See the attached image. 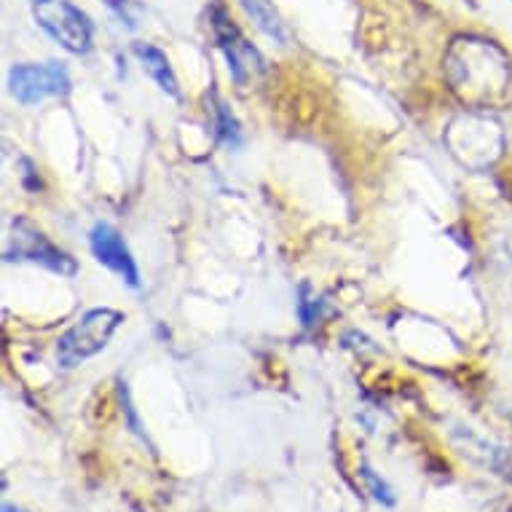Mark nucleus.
Listing matches in <instances>:
<instances>
[{
	"label": "nucleus",
	"instance_id": "f257e3e1",
	"mask_svg": "<svg viewBox=\"0 0 512 512\" xmlns=\"http://www.w3.org/2000/svg\"><path fill=\"white\" fill-rule=\"evenodd\" d=\"M445 76L459 100L475 108H494L510 100L512 59L499 43L462 35L445 51Z\"/></svg>",
	"mask_w": 512,
	"mask_h": 512
},
{
	"label": "nucleus",
	"instance_id": "f03ea898",
	"mask_svg": "<svg viewBox=\"0 0 512 512\" xmlns=\"http://www.w3.org/2000/svg\"><path fill=\"white\" fill-rule=\"evenodd\" d=\"M124 322V314L116 309H92L78 319L76 325L57 341V362L62 368H78L94 354H100L118 325Z\"/></svg>",
	"mask_w": 512,
	"mask_h": 512
},
{
	"label": "nucleus",
	"instance_id": "7ed1b4c3",
	"mask_svg": "<svg viewBox=\"0 0 512 512\" xmlns=\"http://www.w3.org/2000/svg\"><path fill=\"white\" fill-rule=\"evenodd\" d=\"M38 22L54 41L62 43L73 54H84L92 49V22L68 0L38 3Z\"/></svg>",
	"mask_w": 512,
	"mask_h": 512
},
{
	"label": "nucleus",
	"instance_id": "20e7f679",
	"mask_svg": "<svg viewBox=\"0 0 512 512\" xmlns=\"http://www.w3.org/2000/svg\"><path fill=\"white\" fill-rule=\"evenodd\" d=\"M9 92L22 105H38L49 97H65L70 92V76L59 62L17 65L9 73Z\"/></svg>",
	"mask_w": 512,
	"mask_h": 512
},
{
	"label": "nucleus",
	"instance_id": "39448f33",
	"mask_svg": "<svg viewBox=\"0 0 512 512\" xmlns=\"http://www.w3.org/2000/svg\"><path fill=\"white\" fill-rule=\"evenodd\" d=\"M6 261L41 263V266L57 271V274H76V261L70 258L68 252L57 250L27 220H17L14 223V234L9 236V247H6Z\"/></svg>",
	"mask_w": 512,
	"mask_h": 512
},
{
	"label": "nucleus",
	"instance_id": "423d86ee",
	"mask_svg": "<svg viewBox=\"0 0 512 512\" xmlns=\"http://www.w3.org/2000/svg\"><path fill=\"white\" fill-rule=\"evenodd\" d=\"M89 242H92L94 258L108 266L113 274L124 279L129 287H140V271H137V263L132 258V252L126 247V242L121 239L116 228L110 223H97L89 234Z\"/></svg>",
	"mask_w": 512,
	"mask_h": 512
},
{
	"label": "nucleus",
	"instance_id": "0eeeda50",
	"mask_svg": "<svg viewBox=\"0 0 512 512\" xmlns=\"http://www.w3.org/2000/svg\"><path fill=\"white\" fill-rule=\"evenodd\" d=\"M215 35H218V43L223 54L228 59V70L234 76L236 84H247L255 70H261V54L252 49V43H247L242 38V33L236 30V25H231V19L223 17V11H215Z\"/></svg>",
	"mask_w": 512,
	"mask_h": 512
},
{
	"label": "nucleus",
	"instance_id": "6e6552de",
	"mask_svg": "<svg viewBox=\"0 0 512 512\" xmlns=\"http://www.w3.org/2000/svg\"><path fill=\"white\" fill-rule=\"evenodd\" d=\"M135 54L140 57V62H143L145 73L156 81V86H159L161 92L177 100V97H180V84H177V76L175 70H172V65H169L167 54L156 49V46H151V43H137Z\"/></svg>",
	"mask_w": 512,
	"mask_h": 512
},
{
	"label": "nucleus",
	"instance_id": "1a4fd4ad",
	"mask_svg": "<svg viewBox=\"0 0 512 512\" xmlns=\"http://www.w3.org/2000/svg\"><path fill=\"white\" fill-rule=\"evenodd\" d=\"M215 113H218V137L223 140V143L228 145V148H236V145L242 143V129H239V121L234 118V113L220 102L218 108H215Z\"/></svg>",
	"mask_w": 512,
	"mask_h": 512
},
{
	"label": "nucleus",
	"instance_id": "9d476101",
	"mask_svg": "<svg viewBox=\"0 0 512 512\" xmlns=\"http://www.w3.org/2000/svg\"><path fill=\"white\" fill-rule=\"evenodd\" d=\"M360 475L365 478V483H368V491L373 494V499H376V502L387 504V507H392V504H395V494H392V488H389L387 480L378 478L376 472L370 470L368 464H362Z\"/></svg>",
	"mask_w": 512,
	"mask_h": 512
},
{
	"label": "nucleus",
	"instance_id": "9b49d317",
	"mask_svg": "<svg viewBox=\"0 0 512 512\" xmlns=\"http://www.w3.org/2000/svg\"><path fill=\"white\" fill-rule=\"evenodd\" d=\"M3 512H27V510H22V507H17V504H3Z\"/></svg>",
	"mask_w": 512,
	"mask_h": 512
}]
</instances>
